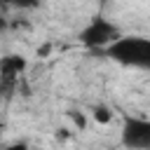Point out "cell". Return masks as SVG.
<instances>
[{"label":"cell","instance_id":"obj_1","mask_svg":"<svg viewBox=\"0 0 150 150\" xmlns=\"http://www.w3.org/2000/svg\"><path fill=\"white\" fill-rule=\"evenodd\" d=\"M105 56L127 66L150 70V38L145 35H120L105 47Z\"/></svg>","mask_w":150,"mask_h":150},{"label":"cell","instance_id":"obj_2","mask_svg":"<svg viewBox=\"0 0 150 150\" xmlns=\"http://www.w3.org/2000/svg\"><path fill=\"white\" fill-rule=\"evenodd\" d=\"M122 33H120V28L112 23V21H108L105 16H94L82 30H80V35H77V40H80V45H84L87 49H105L112 40H117Z\"/></svg>","mask_w":150,"mask_h":150},{"label":"cell","instance_id":"obj_3","mask_svg":"<svg viewBox=\"0 0 150 150\" xmlns=\"http://www.w3.org/2000/svg\"><path fill=\"white\" fill-rule=\"evenodd\" d=\"M120 138H122L124 148L150 150V120H145V117H124Z\"/></svg>","mask_w":150,"mask_h":150},{"label":"cell","instance_id":"obj_4","mask_svg":"<svg viewBox=\"0 0 150 150\" xmlns=\"http://www.w3.org/2000/svg\"><path fill=\"white\" fill-rule=\"evenodd\" d=\"M26 70V59L19 56V54H9V56H2L0 59V75H2V82L5 80H14L16 75H21Z\"/></svg>","mask_w":150,"mask_h":150},{"label":"cell","instance_id":"obj_5","mask_svg":"<svg viewBox=\"0 0 150 150\" xmlns=\"http://www.w3.org/2000/svg\"><path fill=\"white\" fill-rule=\"evenodd\" d=\"M91 117H94V122H98V124H108V122H112V110L108 108V105H94L91 108Z\"/></svg>","mask_w":150,"mask_h":150},{"label":"cell","instance_id":"obj_6","mask_svg":"<svg viewBox=\"0 0 150 150\" xmlns=\"http://www.w3.org/2000/svg\"><path fill=\"white\" fill-rule=\"evenodd\" d=\"M2 2L9 5V7H14V9H23V12L40 7V0H2Z\"/></svg>","mask_w":150,"mask_h":150},{"label":"cell","instance_id":"obj_7","mask_svg":"<svg viewBox=\"0 0 150 150\" xmlns=\"http://www.w3.org/2000/svg\"><path fill=\"white\" fill-rule=\"evenodd\" d=\"M68 117L73 120V124H75L77 129H84V127H87V117H84V112H80V110H70Z\"/></svg>","mask_w":150,"mask_h":150},{"label":"cell","instance_id":"obj_8","mask_svg":"<svg viewBox=\"0 0 150 150\" xmlns=\"http://www.w3.org/2000/svg\"><path fill=\"white\" fill-rule=\"evenodd\" d=\"M7 30H9V19L0 14V33H7Z\"/></svg>","mask_w":150,"mask_h":150},{"label":"cell","instance_id":"obj_9","mask_svg":"<svg viewBox=\"0 0 150 150\" xmlns=\"http://www.w3.org/2000/svg\"><path fill=\"white\" fill-rule=\"evenodd\" d=\"M0 82H2V75H0Z\"/></svg>","mask_w":150,"mask_h":150}]
</instances>
